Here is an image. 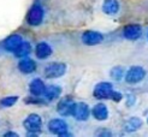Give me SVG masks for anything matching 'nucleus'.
Listing matches in <instances>:
<instances>
[{
  "label": "nucleus",
  "mask_w": 148,
  "mask_h": 137,
  "mask_svg": "<svg viewBox=\"0 0 148 137\" xmlns=\"http://www.w3.org/2000/svg\"><path fill=\"white\" fill-rule=\"evenodd\" d=\"M23 126L28 131V136H36L42 129V119L39 114L32 113L24 119Z\"/></svg>",
  "instance_id": "1"
},
{
  "label": "nucleus",
  "mask_w": 148,
  "mask_h": 137,
  "mask_svg": "<svg viewBox=\"0 0 148 137\" xmlns=\"http://www.w3.org/2000/svg\"><path fill=\"white\" fill-rule=\"evenodd\" d=\"M45 18V10L40 4H34L27 14V23L32 27L40 25Z\"/></svg>",
  "instance_id": "2"
},
{
  "label": "nucleus",
  "mask_w": 148,
  "mask_h": 137,
  "mask_svg": "<svg viewBox=\"0 0 148 137\" xmlns=\"http://www.w3.org/2000/svg\"><path fill=\"white\" fill-rule=\"evenodd\" d=\"M113 87L111 83L108 82H100L95 85L94 88V91H93V95L95 99L98 100H107V99H111L113 94Z\"/></svg>",
  "instance_id": "3"
},
{
  "label": "nucleus",
  "mask_w": 148,
  "mask_h": 137,
  "mask_svg": "<svg viewBox=\"0 0 148 137\" xmlns=\"http://www.w3.org/2000/svg\"><path fill=\"white\" fill-rule=\"evenodd\" d=\"M66 72V65L64 63H51L45 67V77L53 79L59 78L65 75Z\"/></svg>",
  "instance_id": "4"
},
{
  "label": "nucleus",
  "mask_w": 148,
  "mask_h": 137,
  "mask_svg": "<svg viewBox=\"0 0 148 137\" xmlns=\"http://www.w3.org/2000/svg\"><path fill=\"white\" fill-rule=\"evenodd\" d=\"M146 71L141 66H132L128 70L127 75H125V82L129 84H136L140 83L145 78Z\"/></svg>",
  "instance_id": "5"
},
{
  "label": "nucleus",
  "mask_w": 148,
  "mask_h": 137,
  "mask_svg": "<svg viewBox=\"0 0 148 137\" xmlns=\"http://www.w3.org/2000/svg\"><path fill=\"white\" fill-rule=\"evenodd\" d=\"M48 130L49 132H52L53 135H58V136H66L68 134V124L65 123V120L63 119H52L48 123Z\"/></svg>",
  "instance_id": "6"
},
{
  "label": "nucleus",
  "mask_w": 148,
  "mask_h": 137,
  "mask_svg": "<svg viewBox=\"0 0 148 137\" xmlns=\"http://www.w3.org/2000/svg\"><path fill=\"white\" fill-rule=\"evenodd\" d=\"M89 114H90V110L88 107L87 104L84 102H75L73 105V110H72V113L71 115L76 120H79V121H84L89 118Z\"/></svg>",
  "instance_id": "7"
},
{
  "label": "nucleus",
  "mask_w": 148,
  "mask_h": 137,
  "mask_svg": "<svg viewBox=\"0 0 148 137\" xmlns=\"http://www.w3.org/2000/svg\"><path fill=\"white\" fill-rule=\"evenodd\" d=\"M103 40L102 34L99 31H93V30H88L82 34V42L87 46H95L101 43Z\"/></svg>",
  "instance_id": "8"
},
{
  "label": "nucleus",
  "mask_w": 148,
  "mask_h": 137,
  "mask_svg": "<svg viewBox=\"0 0 148 137\" xmlns=\"http://www.w3.org/2000/svg\"><path fill=\"white\" fill-rule=\"evenodd\" d=\"M73 105H75V102H73V100L71 97H64L58 102L57 111L63 117H69L72 113Z\"/></svg>",
  "instance_id": "9"
},
{
  "label": "nucleus",
  "mask_w": 148,
  "mask_h": 137,
  "mask_svg": "<svg viewBox=\"0 0 148 137\" xmlns=\"http://www.w3.org/2000/svg\"><path fill=\"white\" fill-rule=\"evenodd\" d=\"M22 42H23V37H22L21 35H18V34H12V35H10L9 37H7V39L4 41L3 47H4L5 50H7V52L13 53L14 50H16V49L19 47V45H21Z\"/></svg>",
  "instance_id": "10"
},
{
  "label": "nucleus",
  "mask_w": 148,
  "mask_h": 137,
  "mask_svg": "<svg viewBox=\"0 0 148 137\" xmlns=\"http://www.w3.org/2000/svg\"><path fill=\"white\" fill-rule=\"evenodd\" d=\"M142 34V29L138 24H128L123 29V36L125 39L135 41L137 40Z\"/></svg>",
  "instance_id": "11"
},
{
  "label": "nucleus",
  "mask_w": 148,
  "mask_h": 137,
  "mask_svg": "<svg viewBox=\"0 0 148 137\" xmlns=\"http://www.w3.org/2000/svg\"><path fill=\"white\" fill-rule=\"evenodd\" d=\"M18 70L24 75H30L36 70V63L30 58L24 57L18 61Z\"/></svg>",
  "instance_id": "12"
},
{
  "label": "nucleus",
  "mask_w": 148,
  "mask_h": 137,
  "mask_svg": "<svg viewBox=\"0 0 148 137\" xmlns=\"http://www.w3.org/2000/svg\"><path fill=\"white\" fill-rule=\"evenodd\" d=\"M45 89L46 85L40 78H34L30 82V84H29V91L34 96H42L43 93H45Z\"/></svg>",
  "instance_id": "13"
},
{
  "label": "nucleus",
  "mask_w": 148,
  "mask_h": 137,
  "mask_svg": "<svg viewBox=\"0 0 148 137\" xmlns=\"http://www.w3.org/2000/svg\"><path fill=\"white\" fill-rule=\"evenodd\" d=\"M52 47L47 42H39L35 47V55L38 57V59H47L52 54Z\"/></svg>",
  "instance_id": "14"
},
{
  "label": "nucleus",
  "mask_w": 148,
  "mask_h": 137,
  "mask_svg": "<svg viewBox=\"0 0 148 137\" xmlns=\"http://www.w3.org/2000/svg\"><path fill=\"white\" fill-rule=\"evenodd\" d=\"M119 3L118 0H103L102 11L108 16H114L119 11Z\"/></svg>",
  "instance_id": "15"
},
{
  "label": "nucleus",
  "mask_w": 148,
  "mask_h": 137,
  "mask_svg": "<svg viewBox=\"0 0 148 137\" xmlns=\"http://www.w3.org/2000/svg\"><path fill=\"white\" fill-rule=\"evenodd\" d=\"M93 117L97 119V120H106L108 118V110H107V107L106 105H103V104H97L94 107H93Z\"/></svg>",
  "instance_id": "16"
},
{
  "label": "nucleus",
  "mask_w": 148,
  "mask_h": 137,
  "mask_svg": "<svg viewBox=\"0 0 148 137\" xmlns=\"http://www.w3.org/2000/svg\"><path fill=\"white\" fill-rule=\"evenodd\" d=\"M62 94V88L59 85H48L46 87L45 89V93H43V97H45L46 101H53L56 99H58L59 96H60Z\"/></svg>",
  "instance_id": "17"
},
{
  "label": "nucleus",
  "mask_w": 148,
  "mask_h": 137,
  "mask_svg": "<svg viewBox=\"0 0 148 137\" xmlns=\"http://www.w3.org/2000/svg\"><path fill=\"white\" fill-rule=\"evenodd\" d=\"M30 52H32V45L28 41H23L13 53L17 58H24V57H28Z\"/></svg>",
  "instance_id": "18"
},
{
  "label": "nucleus",
  "mask_w": 148,
  "mask_h": 137,
  "mask_svg": "<svg viewBox=\"0 0 148 137\" xmlns=\"http://www.w3.org/2000/svg\"><path fill=\"white\" fill-rule=\"evenodd\" d=\"M141 125H142V120L137 117H134V118H130L125 123L124 129H125V131L131 132V131H136L138 127H141Z\"/></svg>",
  "instance_id": "19"
},
{
  "label": "nucleus",
  "mask_w": 148,
  "mask_h": 137,
  "mask_svg": "<svg viewBox=\"0 0 148 137\" xmlns=\"http://www.w3.org/2000/svg\"><path fill=\"white\" fill-rule=\"evenodd\" d=\"M18 101V96H6L0 100V107L3 108H9L12 107L14 104Z\"/></svg>",
  "instance_id": "20"
},
{
  "label": "nucleus",
  "mask_w": 148,
  "mask_h": 137,
  "mask_svg": "<svg viewBox=\"0 0 148 137\" xmlns=\"http://www.w3.org/2000/svg\"><path fill=\"white\" fill-rule=\"evenodd\" d=\"M110 75L113 79H116V81H121V79L123 78V76H124V70H123L122 66H116V67H113L112 70H111Z\"/></svg>",
  "instance_id": "21"
},
{
  "label": "nucleus",
  "mask_w": 148,
  "mask_h": 137,
  "mask_svg": "<svg viewBox=\"0 0 148 137\" xmlns=\"http://www.w3.org/2000/svg\"><path fill=\"white\" fill-rule=\"evenodd\" d=\"M46 100H42L40 99V96H34L33 97H27L25 99V104H33V105H42L45 104Z\"/></svg>",
  "instance_id": "22"
},
{
  "label": "nucleus",
  "mask_w": 148,
  "mask_h": 137,
  "mask_svg": "<svg viewBox=\"0 0 148 137\" xmlns=\"http://www.w3.org/2000/svg\"><path fill=\"white\" fill-rule=\"evenodd\" d=\"M111 99L114 100L116 102H119V101L123 99V96H122V94H121V93H118V91H113V94H112V96H111Z\"/></svg>",
  "instance_id": "23"
},
{
  "label": "nucleus",
  "mask_w": 148,
  "mask_h": 137,
  "mask_svg": "<svg viewBox=\"0 0 148 137\" xmlns=\"http://www.w3.org/2000/svg\"><path fill=\"white\" fill-rule=\"evenodd\" d=\"M134 104H135V96H134V95H128L127 105H128V106H132Z\"/></svg>",
  "instance_id": "24"
},
{
  "label": "nucleus",
  "mask_w": 148,
  "mask_h": 137,
  "mask_svg": "<svg viewBox=\"0 0 148 137\" xmlns=\"http://www.w3.org/2000/svg\"><path fill=\"white\" fill-rule=\"evenodd\" d=\"M4 136H5V137H18V134L12 132V131H9V132L4 134Z\"/></svg>",
  "instance_id": "25"
},
{
  "label": "nucleus",
  "mask_w": 148,
  "mask_h": 137,
  "mask_svg": "<svg viewBox=\"0 0 148 137\" xmlns=\"http://www.w3.org/2000/svg\"><path fill=\"white\" fill-rule=\"evenodd\" d=\"M147 39H148V33H147Z\"/></svg>",
  "instance_id": "26"
},
{
  "label": "nucleus",
  "mask_w": 148,
  "mask_h": 137,
  "mask_svg": "<svg viewBox=\"0 0 148 137\" xmlns=\"http://www.w3.org/2000/svg\"><path fill=\"white\" fill-rule=\"evenodd\" d=\"M147 123H148V119H147Z\"/></svg>",
  "instance_id": "27"
}]
</instances>
